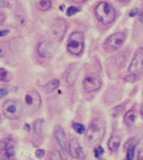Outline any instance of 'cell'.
<instances>
[{
  "instance_id": "cell-4",
  "label": "cell",
  "mask_w": 143,
  "mask_h": 160,
  "mask_svg": "<svg viewBox=\"0 0 143 160\" xmlns=\"http://www.w3.org/2000/svg\"><path fill=\"white\" fill-rule=\"evenodd\" d=\"M2 111L9 119H18L24 113V107L18 100H7L2 105Z\"/></svg>"
},
{
  "instance_id": "cell-8",
  "label": "cell",
  "mask_w": 143,
  "mask_h": 160,
  "mask_svg": "<svg viewBox=\"0 0 143 160\" xmlns=\"http://www.w3.org/2000/svg\"><path fill=\"white\" fill-rule=\"evenodd\" d=\"M66 31V22L62 18H59L53 23V25L51 26L50 33L53 39H55L57 41H61L63 39L64 34Z\"/></svg>"
},
{
  "instance_id": "cell-2",
  "label": "cell",
  "mask_w": 143,
  "mask_h": 160,
  "mask_svg": "<svg viewBox=\"0 0 143 160\" xmlns=\"http://www.w3.org/2000/svg\"><path fill=\"white\" fill-rule=\"evenodd\" d=\"M95 16L102 25H110L117 17L114 8L109 2L102 1L95 7Z\"/></svg>"
},
{
  "instance_id": "cell-26",
  "label": "cell",
  "mask_w": 143,
  "mask_h": 160,
  "mask_svg": "<svg viewBox=\"0 0 143 160\" xmlns=\"http://www.w3.org/2000/svg\"><path fill=\"white\" fill-rule=\"evenodd\" d=\"M94 154H95L96 158H100V157L104 155V148L102 146H97L95 148V151H94Z\"/></svg>"
},
{
  "instance_id": "cell-14",
  "label": "cell",
  "mask_w": 143,
  "mask_h": 160,
  "mask_svg": "<svg viewBox=\"0 0 143 160\" xmlns=\"http://www.w3.org/2000/svg\"><path fill=\"white\" fill-rule=\"evenodd\" d=\"M138 143V139H131L126 143V158L125 160H134L135 157V149H136V145Z\"/></svg>"
},
{
  "instance_id": "cell-6",
  "label": "cell",
  "mask_w": 143,
  "mask_h": 160,
  "mask_svg": "<svg viewBox=\"0 0 143 160\" xmlns=\"http://www.w3.org/2000/svg\"><path fill=\"white\" fill-rule=\"evenodd\" d=\"M130 74L140 75L143 73V48H139L136 51L134 57L131 59V62L128 68Z\"/></svg>"
},
{
  "instance_id": "cell-20",
  "label": "cell",
  "mask_w": 143,
  "mask_h": 160,
  "mask_svg": "<svg viewBox=\"0 0 143 160\" xmlns=\"http://www.w3.org/2000/svg\"><path fill=\"white\" fill-rule=\"evenodd\" d=\"M53 3H51V0H40L38 2V9L41 11H48L51 8Z\"/></svg>"
},
{
  "instance_id": "cell-33",
  "label": "cell",
  "mask_w": 143,
  "mask_h": 160,
  "mask_svg": "<svg viewBox=\"0 0 143 160\" xmlns=\"http://www.w3.org/2000/svg\"><path fill=\"white\" fill-rule=\"evenodd\" d=\"M4 54V51H3V48H1V46H0V57H1L2 55H3Z\"/></svg>"
},
{
  "instance_id": "cell-27",
  "label": "cell",
  "mask_w": 143,
  "mask_h": 160,
  "mask_svg": "<svg viewBox=\"0 0 143 160\" xmlns=\"http://www.w3.org/2000/svg\"><path fill=\"white\" fill-rule=\"evenodd\" d=\"M35 156L38 157V158L42 159L44 156H45V151H44V149H38L35 152Z\"/></svg>"
},
{
  "instance_id": "cell-23",
  "label": "cell",
  "mask_w": 143,
  "mask_h": 160,
  "mask_svg": "<svg viewBox=\"0 0 143 160\" xmlns=\"http://www.w3.org/2000/svg\"><path fill=\"white\" fill-rule=\"evenodd\" d=\"M10 73L8 72V70H6V69L3 68H0V81L1 82H8L10 81Z\"/></svg>"
},
{
  "instance_id": "cell-25",
  "label": "cell",
  "mask_w": 143,
  "mask_h": 160,
  "mask_svg": "<svg viewBox=\"0 0 143 160\" xmlns=\"http://www.w3.org/2000/svg\"><path fill=\"white\" fill-rule=\"evenodd\" d=\"M79 11H80L79 8H77V7H75V6H71L70 8H67V10H66V15L73 16V15H75V14H77Z\"/></svg>"
},
{
  "instance_id": "cell-22",
  "label": "cell",
  "mask_w": 143,
  "mask_h": 160,
  "mask_svg": "<svg viewBox=\"0 0 143 160\" xmlns=\"http://www.w3.org/2000/svg\"><path fill=\"white\" fill-rule=\"evenodd\" d=\"M72 127H73V129L75 130L77 133H79V134H82L85 131H87V130H85V127L83 126L82 124H79V122H74L73 124H72Z\"/></svg>"
},
{
  "instance_id": "cell-32",
  "label": "cell",
  "mask_w": 143,
  "mask_h": 160,
  "mask_svg": "<svg viewBox=\"0 0 143 160\" xmlns=\"http://www.w3.org/2000/svg\"><path fill=\"white\" fill-rule=\"evenodd\" d=\"M8 33H9L8 30H0V37L6 36V34H8Z\"/></svg>"
},
{
  "instance_id": "cell-24",
  "label": "cell",
  "mask_w": 143,
  "mask_h": 160,
  "mask_svg": "<svg viewBox=\"0 0 143 160\" xmlns=\"http://www.w3.org/2000/svg\"><path fill=\"white\" fill-rule=\"evenodd\" d=\"M49 160H63V158L57 149H53L49 154Z\"/></svg>"
},
{
  "instance_id": "cell-7",
  "label": "cell",
  "mask_w": 143,
  "mask_h": 160,
  "mask_svg": "<svg viewBox=\"0 0 143 160\" xmlns=\"http://www.w3.org/2000/svg\"><path fill=\"white\" fill-rule=\"evenodd\" d=\"M82 85L85 92H94L100 88V86H102V80L99 78V76L90 74L85 78V80H83V82H82Z\"/></svg>"
},
{
  "instance_id": "cell-3",
  "label": "cell",
  "mask_w": 143,
  "mask_h": 160,
  "mask_svg": "<svg viewBox=\"0 0 143 160\" xmlns=\"http://www.w3.org/2000/svg\"><path fill=\"white\" fill-rule=\"evenodd\" d=\"M66 48L74 56H80L85 50V34L81 31H74L68 37Z\"/></svg>"
},
{
  "instance_id": "cell-28",
  "label": "cell",
  "mask_w": 143,
  "mask_h": 160,
  "mask_svg": "<svg viewBox=\"0 0 143 160\" xmlns=\"http://www.w3.org/2000/svg\"><path fill=\"white\" fill-rule=\"evenodd\" d=\"M8 89L7 88H0V98H3L4 96L8 95Z\"/></svg>"
},
{
  "instance_id": "cell-5",
  "label": "cell",
  "mask_w": 143,
  "mask_h": 160,
  "mask_svg": "<svg viewBox=\"0 0 143 160\" xmlns=\"http://www.w3.org/2000/svg\"><path fill=\"white\" fill-rule=\"evenodd\" d=\"M127 33L126 31H119L109 36L106 41L104 42V48L106 52H114L119 50L121 46L124 44L125 40H126Z\"/></svg>"
},
{
  "instance_id": "cell-12",
  "label": "cell",
  "mask_w": 143,
  "mask_h": 160,
  "mask_svg": "<svg viewBox=\"0 0 143 160\" xmlns=\"http://www.w3.org/2000/svg\"><path fill=\"white\" fill-rule=\"evenodd\" d=\"M38 53L43 58H50L53 54V46L48 41H42L38 45Z\"/></svg>"
},
{
  "instance_id": "cell-15",
  "label": "cell",
  "mask_w": 143,
  "mask_h": 160,
  "mask_svg": "<svg viewBox=\"0 0 143 160\" xmlns=\"http://www.w3.org/2000/svg\"><path fill=\"white\" fill-rule=\"evenodd\" d=\"M78 73H79V69L77 67H71L66 72V81L70 85H74L77 81Z\"/></svg>"
},
{
  "instance_id": "cell-34",
  "label": "cell",
  "mask_w": 143,
  "mask_h": 160,
  "mask_svg": "<svg viewBox=\"0 0 143 160\" xmlns=\"http://www.w3.org/2000/svg\"><path fill=\"white\" fill-rule=\"evenodd\" d=\"M118 1L123 2V3H124V2H128V1H129V0H118Z\"/></svg>"
},
{
  "instance_id": "cell-11",
  "label": "cell",
  "mask_w": 143,
  "mask_h": 160,
  "mask_svg": "<svg viewBox=\"0 0 143 160\" xmlns=\"http://www.w3.org/2000/svg\"><path fill=\"white\" fill-rule=\"evenodd\" d=\"M26 103L32 109H39L41 105V96L35 90H30L26 93Z\"/></svg>"
},
{
  "instance_id": "cell-1",
  "label": "cell",
  "mask_w": 143,
  "mask_h": 160,
  "mask_svg": "<svg viewBox=\"0 0 143 160\" xmlns=\"http://www.w3.org/2000/svg\"><path fill=\"white\" fill-rule=\"evenodd\" d=\"M106 132V124L102 118H95L91 122L85 131V142L89 145L99 144L103 141Z\"/></svg>"
},
{
  "instance_id": "cell-9",
  "label": "cell",
  "mask_w": 143,
  "mask_h": 160,
  "mask_svg": "<svg viewBox=\"0 0 143 160\" xmlns=\"http://www.w3.org/2000/svg\"><path fill=\"white\" fill-rule=\"evenodd\" d=\"M53 135H55L57 142H58L59 146H60L61 151L63 152H66L68 151V144L67 140H66V134L64 129L61 126H56L55 130H53Z\"/></svg>"
},
{
  "instance_id": "cell-21",
  "label": "cell",
  "mask_w": 143,
  "mask_h": 160,
  "mask_svg": "<svg viewBox=\"0 0 143 160\" xmlns=\"http://www.w3.org/2000/svg\"><path fill=\"white\" fill-rule=\"evenodd\" d=\"M124 108H125V104H120V105H118V107L113 108L112 111H111L112 117H118V116H120V115L123 113V111H124Z\"/></svg>"
},
{
  "instance_id": "cell-36",
  "label": "cell",
  "mask_w": 143,
  "mask_h": 160,
  "mask_svg": "<svg viewBox=\"0 0 143 160\" xmlns=\"http://www.w3.org/2000/svg\"><path fill=\"white\" fill-rule=\"evenodd\" d=\"M76 1H79V2H81V1H85V0H76Z\"/></svg>"
},
{
  "instance_id": "cell-10",
  "label": "cell",
  "mask_w": 143,
  "mask_h": 160,
  "mask_svg": "<svg viewBox=\"0 0 143 160\" xmlns=\"http://www.w3.org/2000/svg\"><path fill=\"white\" fill-rule=\"evenodd\" d=\"M68 152H70V155L72 157L76 159H81L83 158V151H82V147L79 143L77 139L73 138L71 139L70 143H68Z\"/></svg>"
},
{
  "instance_id": "cell-37",
  "label": "cell",
  "mask_w": 143,
  "mask_h": 160,
  "mask_svg": "<svg viewBox=\"0 0 143 160\" xmlns=\"http://www.w3.org/2000/svg\"><path fill=\"white\" fill-rule=\"evenodd\" d=\"M0 119H1V118H0Z\"/></svg>"
},
{
  "instance_id": "cell-35",
  "label": "cell",
  "mask_w": 143,
  "mask_h": 160,
  "mask_svg": "<svg viewBox=\"0 0 143 160\" xmlns=\"http://www.w3.org/2000/svg\"><path fill=\"white\" fill-rule=\"evenodd\" d=\"M140 112H141V115L143 116V103H142V107H141V111H140Z\"/></svg>"
},
{
  "instance_id": "cell-18",
  "label": "cell",
  "mask_w": 143,
  "mask_h": 160,
  "mask_svg": "<svg viewBox=\"0 0 143 160\" xmlns=\"http://www.w3.org/2000/svg\"><path fill=\"white\" fill-rule=\"evenodd\" d=\"M136 117H137V116H136L135 111L134 110H129L124 116V124L127 125L128 127L132 126V125L135 124V122H136Z\"/></svg>"
},
{
  "instance_id": "cell-13",
  "label": "cell",
  "mask_w": 143,
  "mask_h": 160,
  "mask_svg": "<svg viewBox=\"0 0 143 160\" xmlns=\"http://www.w3.org/2000/svg\"><path fill=\"white\" fill-rule=\"evenodd\" d=\"M15 157V148H14V144L11 141L4 144L3 152H2L1 160H14Z\"/></svg>"
},
{
  "instance_id": "cell-16",
  "label": "cell",
  "mask_w": 143,
  "mask_h": 160,
  "mask_svg": "<svg viewBox=\"0 0 143 160\" xmlns=\"http://www.w3.org/2000/svg\"><path fill=\"white\" fill-rule=\"evenodd\" d=\"M121 144V137L118 134H112L108 141V148L111 152H117Z\"/></svg>"
},
{
  "instance_id": "cell-19",
  "label": "cell",
  "mask_w": 143,
  "mask_h": 160,
  "mask_svg": "<svg viewBox=\"0 0 143 160\" xmlns=\"http://www.w3.org/2000/svg\"><path fill=\"white\" fill-rule=\"evenodd\" d=\"M59 85H60V81L59 80L50 81V82H48L47 84L45 85V92L47 93H51L59 87Z\"/></svg>"
},
{
  "instance_id": "cell-17",
  "label": "cell",
  "mask_w": 143,
  "mask_h": 160,
  "mask_svg": "<svg viewBox=\"0 0 143 160\" xmlns=\"http://www.w3.org/2000/svg\"><path fill=\"white\" fill-rule=\"evenodd\" d=\"M45 120L43 119H38L33 122V131L34 133L39 137H43L44 135V131H45Z\"/></svg>"
},
{
  "instance_id": "cell-30",
  "label": "cell",
  "mask_w": 143,
  "mask_h": 160,
  "mask_svg": "<svg viewBox=\"0 0 143 160\" xmlns=\"http://www.w3.org/2000/svg\"><path fill=\"white\" fill-rule=\"evenodd\" d=\"M139 14V11H138V9L136 8V9H134V10H131L130 11V13H129V16L130 17H132V16H136V15H138Z\"/></svg>"
},
{
  "instance_id": "cell-31",
  "label": "cell",
  "mask_w": 143,
  "mask_h": 160,
  "mask_svg": "<svg viewBox=\"0 0 143 160\" xmlns=\"http://www.w3.org/2000/svg\"><path fill=\"white\" fill-rule=\"evenodd\" d=\"M8 6V2L6 0H0V9H3Z\"/></svg>"
},
{
  "instance_id": "cell-29",
  "label": "cell",
  "mask_w": 143,
  "mask_h": 160,
  "mask_svg": "<svg viewBox=\"0 0 143 160\" xmlns=\"http://www.w3.org/2000/svg\"><path fill=\"white\" fill-rule=\"evenodd\" d=\"M138 17H139L140 23L143 24V7L141 8V10H140V11H139V14H138Z\"/></svg>"
}]
</instances>
